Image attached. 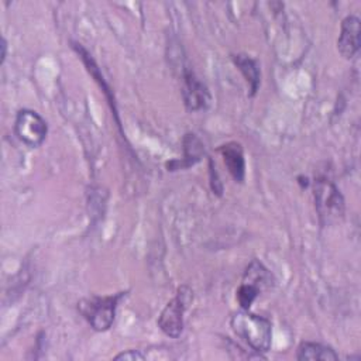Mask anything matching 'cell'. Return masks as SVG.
<instances>
[{"mask_svg": "<svg viewBox=\"0 0 361 361\" xmlns=\"http://www.w3.org/2000/svg\"><path fill=\"white\" fill-rule=\"evenodd\" d=\"M224 165L235 182H243L245 176V161L243 147L238 142H227L219 148Z\"/></svg>", "mask_w": 361, "mask_h": 361, "instance_id": "8", "label": "cell"}, {"mask_svg": "<svg viewBox=\"0 0 361 361\" xmlns=\"http://www.w3.org/2000/svg\"><path fill=\"white\" fill-rule=\"evenodd\" d=\"M360 18L355 16H347L341 23L340 35L337 39V48L341 56L351 59L357 55L360 49Z\"/></svg>", "mask_w": 361, "mask_h": 361, "instance_id": "7", "label": "cell"}, {"mask_svg": "<svg viewBox=\"0 0 361 361\" xmlns=\"http://www.w3.org/2000/svg\"><path fill=\"white\" fill-rule=\"evenodd\" d=\"M203 144L195 134H186L183 138V158L180 161L175 159L166 164L168 171H176L182 168H189L200 161L203 155Z\"/></svg>", "mask_w": 361, "mask_h": 361, "instance_id": "9", "label": "cell"}, {"mask_svg": "<svg viewBox=\"0 0 361 361\" xmlns=\"http://www.w3.org/2000/svg\"><path fill=\"white\" fill-rule=\"evenodd\" d=\"M14 131L20 141L28 147H39L48 133L45 120L34 110L23 109L17 113Z\"/></svg>", "mask_w": 361, "mask_h": 361, "instance_id": "5", "label": "cell"}, {"mask_svg": "<svg viewBox=\"0 0 361 361\" xmlns=\"http://www.w3.org/2000/svg\"><path fill=\"white\" fill-rule=\"evenodd\" d=\"M123 292L109 296H87L78 302V310L96 331H106L111 327L118 300Z\"/></svg>", "mask_w": 361, "mask_h": 361, "instance_id": "2", "label": "cell"}, {"mask_svg": "<svg viewBox=\"0 0 361 361\" xmlns=\"http://www.w3.org/2000/svg\"><path fill=\"white\" fill-rule=\"evenodd\" d=\"M259 293H261V290L257 286L247 283V282H241V285L237 290V300H238L240 306L243 307V310H248Z\"/></svg>", "mask_w": 361, "mask_h": 361, "instance_id": "13", "label": "cell"}, {"mask_svg": "<svg viewBox=\"0 0 361 361\" xmlns=\"http://www.w3.org/2000/svg\"><path fill=\"white\" fill-rule=\"evenodd\" d=\"M314 206L323 226L340 220L344 214V197L337 186L326 178L314 180L313 186Z\"/></svg>", "mask_w": 361, "mask_h": 361, "instance_id": "3", "label": "cell"}, {"mask_svg": "<svg viewBox=\"0 0 361 361\" xmlns=\"http://www.w3.org/2000/svg\"><path fill=\"white\" fill-rule=\"evenodd\" d=\"M243 282L251 283V285L257 286L262 292L264 289H268V288L272 286L274 278H272L271 272L259 261L252 259L248 264V267L245 268Z\"/></svg>", "mask_w": 361, "mask_h": 361, "instance_id": "12", "label": "cell"}, {"mask_svg": "<svg viewBox=\"0 0 361 361\" xmlns=\"http://www.w3.org/2000/svg\"><path fill=\"white\" fill-rule=\"evenodd\" d=\"M193 292L188 286H180L173 299L162 309L158 317L159 329L169 337L178 338L183 330V313L188 303L192 300Z\"/></svg>", "mask_w": 361, "mask_h": 361, "instance_id": "4", "label": "cell"}, {"mask_svg": "<svg viewBox=\"0 0 361 361\" xmlns=\"http://www.w3.org/2000/svg\"><path fill=\"white\" fill-rule=\"evenodd\" d=\"M6 49H7V44H6V39L1 41V62L6 59Z\"/></svg>", "mask_w": 361, "mask_h": 361, "instance_id": "16", "label": "cell"}, {"mask_svg": "<svg viewBox=\"0 0 361 361\" xmlns=\"http://www.w3.org/2000/svg\"><path fill=\"white\" fill-rule=\"evenodd\" d=\"M233 62L241 71L245 80L248 82L250 90H251L250 96H254L257 93L258 86H259V76H261L258 62L255 59H252L251 56L245 55V54L233 55Z\"/></svg>", "mask_w": 361, "mask_h": 361, "instance_id": "11", "label": "cell"}, {"mask_svg": "<svg viewBox=\"0 0 361 361\" xmlns=\"http://www.w3.org/2000/svg\"><path fill=\"white\" fill-rule=\"evenodd\" d=\"M144 358L145 357L137 350H128V351L121 353L114 357V360H130V361H138V360H144Z\"/></svg>", "mask_w": 361, "mask_h": 361, "instance_id": "15", "label": "cell"}, {"mask_svg": "<svg viewBox=\"0 0 361 361\" xmlns=\"http://www.w3.org/2000/svg\"><path fill=\"white\" fill-rule=\"evenodd\" d=\"M214 169H216V168H213V162L210 161V179H212V180H210V185H212V190L220 196L221 192H223V185H221V182L219 180L217 172H216Z\"/></svg>", "mask_w": 361, "mask_h": 361, "instance_id": "14", "label": "cell"}, {"mask_svg": "<svg viewBox=\"0 0 361 361\" xmlns=\"http://www.w3.org/2000/svg\"><path fill=\"white\" fill-rule=\"evenodd\" d=\"M182 97L186 109L190 111H197L204 109L210 100L206 86L189 69L183 71Z\"/></svg>", "mask_w": 361, "mask_h": 361, "instance_id": "6", "label": "cell"}, {"mask_svg": "<svg viewBox=\"0 0 361 361\" xmlns=\"http://www.w3.org/2000/svg\"><path fill=\"white\" fill-rule=\"evenodd\" d=\"M230 324L233 331L254 351L265 353L269 350L272 341V324L267 317L243 310L231 316Z\"/></svg>", "mask_w": 361, "mask_h": 361, "instance_id": "1", "label": "cell"}, {"mask_svg": "<svg viewBox=\"0 0 361 361\" xmlns=\"http://www.w3.org/2000/svg\"><path fill=\"white\" fill-rule=\"evenodd\" d=\"M296 358L300 361H330V360H338V355L331 347L323 345L320 343H310V341H303L298 347Z\"/></svg>", "mask_w": 361, "mask_h": 361, "instance_id": "10", "label": "cell"}]
</instances>
